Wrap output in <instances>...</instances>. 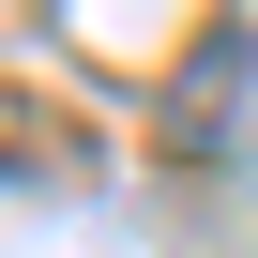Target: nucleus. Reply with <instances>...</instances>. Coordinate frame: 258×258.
<instances>
[{
    "instance_id": "1",
    "label": "nucleus",
    "mask_w": 258,
    "mask_h": 258,
    "mask_svg": "<svg viewBox=\"0 0 258 258\" xmlns=\"http://www.w3.org/2000/svg\"><path fill=\"white\" fill-rule=\"evenodd\" d=\"M243 76H258V31H213V46H198V76L167 91V137H182V152H228V106H243Z\"/></svg>"
}]
</instances>
